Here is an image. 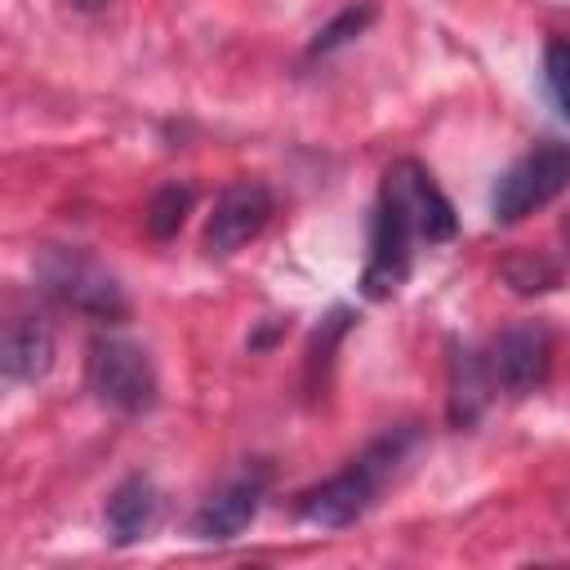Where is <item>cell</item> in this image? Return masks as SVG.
<instances>
[{"label": "cell", "mask_w": 570, "mask_h": 570, "mask_svg": "<svg viewBox=\"0 0 570 570\" xmlns=\"http://www.w3.org/2000/svg\"><path fill=\"white\" fill-rule=\"evenodd\" d=\"M414 441H419V432L405 423V428H387L379 441H370L343 472H334V476H325L321 485H312V490H303L298 499H294V512L307 521V525H325V530H343V525H352V521H361L370 508H374V499H379V490L396 476V468L410 459V450H414Z\"/></svg>", "instance_id": "1"}, {"label": "cell", "mask_w": 570, "mask_h": 570, "mask_svg": "<svg viewBox=\"0 0 570 570\" xmlns=\"http://www.w3.org/2000/svg\"><path fill=\"white\" fill-rule=\"evenodd\" d=\"M31 267H36L40 294L53 298L58 307H71V312L94 316V321H125L129 298H125L120 281L98 258H89L85 249L45 245Z\"/></svg>", "instance_id": "2"}, {"label": "cell", "mask_w": 570, "mask_h": 570, "mask_svg": "<svg viewBox=\"0 0 570 570\" xmlns=\"http://www.w3.org/2000/svg\"><path fill=\"white\" fill-rule=\"evenodd\" d=\"M85 383L116 414H147L156 405V396H160L156 365H151L147 347L125 338V334H98L89 343Z\"/></svg>", "instance_id": "3"}, {"label": "cell", "mask_w": 570, "mask_h": 570, "mask_svg": "<svg viewBox=\"0 0 570 570\" xmlns=\"http://www.w3.org/2000/svg\"><path fill=\"white\" fill-rule=\"evenodd\" d=\"M566 187H570V142L543 138L499 174V183L490 191V218L503 227L521 223L534 209L552 205Z\"/></svg>", "instance_id": "4"}, {"label": "cell", "mask_w": 570, "mask_h": 570, "mask_svg": "<svg viewBox=\"0 0 570 570\" xmlns=\"http://www.w3.org/2000/svg\"><path fill=\"white\" fill-rule=\"evenodd\" d=\"M379 196L392 200L405 214V223L414 227V236L428 240V245H441V240H450L459 232V214H454L450 196L432 183V174L419 160H396L383 174V191Z\"/></svg>", "instance_id": "5"}, {"label": "cell", "mask_w": 570, "mask_h": 570, "mask_svg": "<svg viewBox=\"0 0 570 570\" xmlns=\"http://www.w3.org/2000/svg\"><path fill=\"white\" fill-rule=\"evenodd\" d=\"M490 374L494 387H503L508 396H530L534 387L548 383L552 370V334L543 321H521L508 325L494 343H490Z\"/></svg>", "instance_id": "6"}, {"label": "cell", "mask_w": 570, "mask_h": 570, "mask_svg": "<svg viewBox=\"0 0 570 570\" xmlns=\"http://www.w3.org/2000/svg\"><path fill=\"white\" fill-rule=\"evenodd\" d=\"M272 187L267 183H258V178H240V183H232L218 200H214V214H209V223H205V254L209 258H227V254H236L240 245H249L263 227H267V218H272Z\"/></svg>", "instance_id": "7"}, {"label": "cell", "mask_w": 570, "mask_h": 570, "mask_svg": "<svg viewBox=\"0 0 570 570\" xmlns=\"http://www.w3.org/2000/svg\"><path fill=\"white\" fill-rule=\"evenodd\" d=\"M414 227L405 223V214L379 196L374 218H370V258L361 272V289L365 298H392L405 276H410V245H414Z\"/></svg>", "instance_id": "8"}, {"label": "cell", "mask_w": 570, "mask_h": 570, "mask_svg": "<svg viewBox=\"0 0 570 570\" xmlns=\"http://www.w3.org/2000/svg\"><path fill=\"white\" fill-rule=\"evenodd\" d=\"M263 490H267V472H245L227 485H218L191 517V534L205 539V543H223V539H236L254 517H258V503H263Z\"/></svg>", "instance_id": "9"}, {"label": "cell", "mask_w": 570, "mask_h": 570, "mask_svg": "<svg viewBox=\"0 0 570 570\" xmlns=\"http://www.w3.org/2000/svg\"><path fill=\"white\" fill-rule=\"evenodd\" d=\"M450 392H445V414L450 428H476V419L485 414L490 396H494V374H490V356L476 352L472 343H450Z\"/></svg>", "instance_id": "10"}, {"label": "cell", "mask_w": 570, "mask_h": 570, "mask_svg": "<svg viewBox=\"0 0 570 570\" xmlns=\"http://www.w3.org/2000/svg\"><path fill=\"white\" fill-rule=\"evenodd\" d=\"M53 365V330L40 316H9L0 334V370L13 383H36Z\"/></svg>", "instance_id": "11"}, {"label": "cell", "mask_w": 570, "mask_h": 570, "mask_svg": "<svg viewBox=\"0 0 570 570\" xmlns=\"http://www.w3.org/2000/svg\"><path fill=\"white\" fill-rule=\"evenodd\" d=\"M156 517H160V490L151 485V476L134 472L107 499V539L116 548H134L138 539H147Z\"/></svg>", "instance_id": "12"}, {"label": "cell", "mask_w": 570, "mask_h": 570, "mask_svg": "<svg viewBox=\"0 0 570 570\" xmlns=\"http://www.w3.org/2000/svg\"><path fill=\"white\" fill-rule=\"evenodd\" d=\"M379 18V4L374 0H356V4H347V9H338L316 36H312V45H307V53L312 58H321V53H334V49H343V45H352L370 22Z\"/></svg>", "instance_id": "13"}, {"label": "cell", "mask_w": 570, "mask_h": 570, "mask_svg": "<svg viewBox=\"0 0 570 570\" xmlns=\"http://www.w3.org/2000/svg\"><path fill=\"white\" fill-rule=\"evenodd\" d=\"M191 205H196V191H191L187 183H165V187L151 196V205H147V236H151V240L178 236V227L187 223Z\"/></svg>", "instance_id": "14"}, {"label": "cell", "mask_w": 570, "mask_h": 570, "mask_svg": "<svg viewBox=\"0 0 570 570\" xmlns=\"http://www.w3.org/2000/svg\"><path fill=\"white\" fill-rule=\"evenodd\" d=\"M499 276L512 294H548L561 285V267L543 254H512V258H503Z\"/></svg>", "instance_id": "15"}, {"label": "cell", "mask_w": 570, "mask_h": 570, "mask_svg": "<svg viewBox=\"0 0 570 570\" xmlns=\"http://www.w3.org/2000/svg\"><path fill=\"white\" fill-rule=\"evenodd\" d=\"M347 330H352V307H334V312L321 321V330L312 334V347H307V383H316V370L330 365V352H334V343H338Z\"/></svg>", "instance_id": "16"}, {"label": "cell", "mask_w": 570, "mask_h": 570, "mask_svg": "<svg viewBox=\"0 0 570 570\" xmlns=\"http://www.w3.org/2000/svg\"><path fill=\"white\" fill-rule=\"evenodd\" d=\"M543 80H548L552 102L570 120V40H548V49H543Z\"/></svg>", "instance_id": "17"}, {"label": "cell", "mask_w": 570, "mask_h": 570, "mask_svg": "<svg viewBox=\"0 0 570 570\" xmlns=\"http://www.w3.org/2000/svg\"><path fill=\"white\" fill-rule=\"evenodd\" d=\"M76 9H102V4H111V0H71Z\"/></svg>", "instance_id": "18"}, {"label": "cell", "mask_w": 570, "mask_h": 570, "mask_svg": "<svg viewBox=\"0 0 570 570\" xmlns=\"http://www.w3.org/2000/svg\"><path fill=\"white\" fill-rule=\"evenodd\" d=\"M561 236H566V249H570V214L561 218Z\"/></svg>", "instance_id": "19"}]
</instances>
